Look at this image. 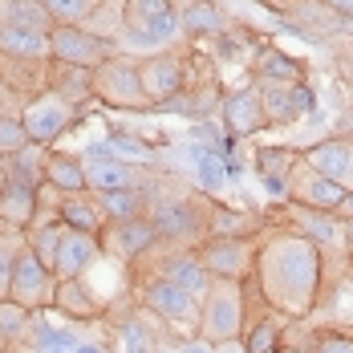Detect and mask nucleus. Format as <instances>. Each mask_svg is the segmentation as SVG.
Returning a JSON list of instances; mask_svg holds the SVG:
<instances>
[{
    "mask_svg": "<svg viewBox=\"0 0 353 353\" xmlns=\"http://www.w3.org/2000/svg\"><path fill=\"white\" fill-rule=\"evenodd\" d=\"M252 281H256L272 317L309 321L317 313L321 288H325V256L296 228H288V223L268 228L264 240L256 244Z\"/></svg>",
    "mask_w": 353,
    "mask_h": 353,
    "instance_id": "obj_1",
    "label": "nucleus"
},
{
    "mask_svg": "<svg viewBox=\"0 0 353 353\" xmlns=\"http://www.w3.org/2000/svg\"><path fill=\"white\" fill-rule=\"evenodd\" d=\"M146 215L171 248H199L212 236V203L203 195H154L146 199Z\"/></svg>",
    "mask_w": 353,
    "mask_h": 353,
    "instance_id": "obj_2",
    "label": "nucleus"
},
{
    "mask_svg": "<svg viewBox=\"0 0 353 353\" xmlns=\"http://www.w3.org/2000/svg\"><path fill=\"white\" fill-rule=\"evenodd\" d=\"M284 223L296 228L301 236H309L325 256V276L333 272H345L350 268V223L337 212H317V208H305V203H284Z\"/></svg>",
    "mask_w": 353,
    "mask_h": 353,
    "instance_id": "obj_3",
    "label": "nucleus"
},
{
    "mask_svg": "<svg viewBox=\"0 0 353 353\" xmlns=\"http://www.w3.org/2000/svg\"><path fill=\"white\" fill-rule=\"evenodd\" d=\"M248 325V296L244 281H212V288L199 301V337H208L212 345L223 341H240Z\"/></svg>",
    "mask_w": 353,
    "mask_h": 353,
    "instance_id": "obj_4",
    "label": "nucleus"
},
{
    "mask_svg": "<svg viewBox=\"0 0 353 353\" xmlns=\"http://www.w3.org/2000/svg\"><path fill=\"white\" fill-rule=\"evenodd\" d=\"M183 41L175 0H126V29L118 45L130 49H171Z\"/></svg>",
    "mask_w": 353,
    "mask_h": 353,
    "instance_id": "obj_5",
    "label": "nucleus"
},
{
    "mask_svg": "<svg viewBox=\"0 0 353 353\" xmlns=\"http://www.w3.org/2000/svg\"><path fill=\"white\" fill-rule=\"evenodd\" d=\"M94 98L110 110H150V98L142 90L139 57L114 53L106 65L94 70Z\"/></svg>",
    "mask_w": 353,
    "mask_h": 353,
    "instance_id": "obj_6",
    "label": "nucleus"
},
{
    "mask_svg": "<svg viewBox=\"0 0 353 353\" xmlns=\"http://www.w3.org/2000/svg\"><path fill=\"white\" fill-rule=\"evenodd\" d=\"M114 53H118V45L98 33H90L85 25H53V33H49V61L98 70V65H106Z\"/></svg>",
    "mask_w": 353,
    "mask_h": 353,
    "instance_id": "obj_7",
    "label": "nucleus"
},
{
    "mask_svg": "<svg viewBox=\"0 0 353 353\" xmlns=\"http://www.w3.org/2000/svg\"><path fill=\"white\" fill-rule=\"evenodd\" d=\"M77 110H81V106L65 102L61 94H53V90H41L37 98H29V102H25V110H21V122H25L29 139L41 142V146H49V142H57V139H61V134L73 126V122L81 118Z\"/></svg>",
    "mask_w": 353,
    "mask_h": 353,
    "instance_id": "obj_8",
    "label": "nucleus"
},
{
    "mask_svg": "<svg viewBox=\"0 0 353 353\" xmlns=\"http://www.w3.org/2000/svg\"><path fill=\"white\" fill-rule=\"evenodd\" d=\"M53 292H57V276H53V268L37 256L29 240L21 248V256H17V272H12V292H8V301H17V305H25V309H53Z\"/></svg>",
    "mask_w": 353,
    "mask_h": 353,
    "instance_id": "obj_9",
    "label": "nucleus"
},
{
    "mask_svg": "<svg viewBox=\"0 0 353 353\" xmlns=\"http://www.w3.org/2000/svg\"><path fill=\"white\" fill-rule=\"evenodd\" d=\"M212 281H248L256 268V240H236V236H208L195 248Z\"/></svg>",
    "mask_w": 353,
    "mask_h": 353,
    "instance_id": "obj_10",
    "label": "nucleus"
},
{
    "mask_svg": "<svg viewBox=\"0 0 353 353\" xmlns=\"http://www.w3.org/2000/svg\"><path fill=\"white\" fill-rule=\"evenodd\" d=\"M139 301L142 313L167 321V325H199V296H191L187 288L163 281V276H146Z\"/></svg>",
    "mask_w": 353,
    "mask_h": 353,
    "instance_id": "obj_11",
    "label": "nucleus"
},
{
    "mask_svg": "<svg viewBox=\"0 0 353 353\" xmlns=\"http://www.w3.org/2000/svg\"><path fill=\"white\" fill-rule=\"evenodd\" d=\"M150 256H154V264H150V272H146V276H163V281L179 284V288H187L191 296H199V301H203V292L212 288V276H208V268H203V260H199V252H195V248L159 244Z\"/></svg>",
    "mask_w": 353,
    "mask_h": 353,
    "instance_id": "obj_12",
    "label": "nucleus"
},
{
    "mask_svg": "<svg viewBox=\"0 0 353 353\" xmlns=\"http://www.w3.org/2000/svg\"><path fill=\"white\" fill-rule=\"evenodd\" d=\"M139 70H142V90H146V98H150V110L163 106V102H171L175 94H183V90L191 85V77H187V57H183V53H171V49L139 57Z\"/></svg>",
    "mask_w": 353,
    "mask_h": 353,
    "instance_id": "obj_13",
    "label": "nucleus"
},
{
    "mask_svg": "<svg viewBox=\"0 0 353 353\" xmlns=\"http://www.w3.org/2000/svg\"><path fill=\"white\" fill-rule=\"evenodd\" d=\"M345 195L350 191L341 183L321 175L317 167H309L305 159H296V167L288 171V203H305V208H317V212H341Z\"/></svg>",
    "mask_w": 353,
    "mask_h": 353,
    "instance_id": "obj_14",
    "label": "nucleus"
},
{
    "mask_svg": "<svg viewBox=\"0 0 353 353\" xmlns=\"http://www.w3.org/2000/svg\"><path fill=\"white\" fill-rule=\"evenodd\" d=\"M159 244H163V240H159V228L150 223V215H134V219L110 223L106 232H102V248H106L110 256H118L122 264L146 260Z\"/></svg>",
    "mask_w": 353,
    "mask_h": 353,
    "instance_id": "obj_15",
    "label": "nucleus"
},
{
    "mask_svg": "<svg viewBox=\"0 0 353 353\" xmlns=\"http://www.w3.org/2000/svg\"><path fill=\"white\" fill-rule=\"evenodd\" d=\"M215 114H219V122H223V130H228L232 139H248V134L264 130L268 118H264V102H260V81H252L244 90H232V94L219 102Z\"/></svg>",
    "mask_w": 353,
    "mask_h": 353,
    "instance_id": "obj_16",
    "label": "nucleus"
},
{
    "mask_svg": "<svg viewBox=\"0 0 353 353\" xmlns=\"http://www.w3.org/2000/svg\"><path fill=\"white\" fill-rule=\"evenodd\" d=\"M110 353H159L163 337L142 313H118L110 317Z\"/></svg>",
    "mask_w": 353,
    "mask_h": 353,
    "instance_id": "obj_17",
    "label": "nucleus"
},
{
    "mask_svg": "<svg viewBox=\"0 0 353 353\" xmlns=\"http://www.w3.org/2000/svg\"><path fill=\"white\" fill-rule=\"evenodd\" d=\"M317 313L325 317L329 329H341V333H353V260L345 272H333L325 276V288H321Z\"/></svg>",
    "mask_w": 353,
    "mask_h": 353,
    "instance_id": "obj_18",
    "label": "nucleus"
},
{
    "mask_svg": "<svg viewBox=\"0 0 353 353\" xmlns=\"http://www.w3.org/2000/svg\"><path fill=\"white\" fill-rule=\"evenodd\" d=\"M98 252H102V236L65 228V232H61V244H57V256H53V276H57V281L85 276V268L98 260Z\"/></svg>",
    "mask_w": 353,
    "mask_h": 353,
    "instance_id": "obj_19",
    "label": "nucleus"
},
{
    "mask_svg": "<svg viewBox=\"0 0 353 353\" xmlns=\"http://www.w3.org/2000/svg\"><path fill=\"white\" fill-rule=\"evenodd\" d=\"M301 159L309 167H317L321 175H329L333 183H341L345 191H353V139H321L313 146H305Z\"/></svg>",
    "mask_w": 353,
    "mask_h": 353,
    "instance_id": "obj_20",
    "label": "nucleus"
},
{
    "mask_svg": "<svg viewBox=\"0 0 353 353\" xmlns=\"http://www.w3.org/2000/svg\"><path fill=\"white\" fill-rule=\"evenodd\" d=\"M37 212H41V187L4 179V187H0V223H8L17 232H29Z\"/></svg>",
    "mask_w": 353,
    "mask_h": 353,
    "instance_id": "obj_21",
    "label": "nucleus"
},
{
    "mask_svg": "<svg viewBox=\"0 0 353 353\" xmlns=\"http://www.w3.org/2000/svg\"><path fill=\"white\" fill-rule=\"evenodd\" d=\"M284 17L296 33H309V37H329V33H341L350 29V21H341L333 8H325L321 0H288L284 4Z\"/></svg>",
    "mask_w": 353,
    "mask_h": 353,
    "instance_id": "obj_22",
    "label": "nucleus"
},
{
    "mask_svg": "<svg viewBox=\"0 0 353 353\" xmlns=\"http://www.w3.org/2000/svg\"><path fill=\"white\" fill-rule=\"evenodd\" d=\"M57 215H61V223L73 228V232H90V236H102V232H106V212H102V203H98V195H94V191L61 195Z\"/></svg>",
    "mask_w": 353,
    "mask_h": 353,
    "instance_id": "obj_23",
    "label": "nucleus"
},
{
    "mask_svg": "<svg viewBox=\"0 0 353 353\" xmlns=\"http://www.w3.org/2000/svg\"><path fill=\"white\" fill-rule=\"evenodd\" d=\"M0 57H17V61H49V33L0 21Z\"/></svg>",
    "mask_w": 353,
    "mask_h": 353,
    "instance_id": "obj_24",
    "label": "nucleus"
},
{
    "mask_svg": "<svg viewBox=\"0 0 353 353\" xmlns=\"http://www.w3.org/2000/svg\"><path fill=\"white\" fill-rule=\"evenodd\" d=\"M45 90L61 94L65 102L81 106L94 98V70H81V65H65V61H49L45 70Z\"/></svg>",
    "mask_w": 353,
    "mask_h": 353,
    "instance_id": "obj_25",
    "label": "nucleus"
},
{
    "mask_svg": "<svg viewBox=\"0 0 353 353\" xmlns=\"http://www.w3.org/2000/svg\"><path fill=\"white\" fill-rule=\"evenodd\" d=\"M85 163V179H90V191L102 195V191H122V187H139V167L134 163H122V159H81Z\"/></svg>",
    "mask_w": 353,
    "mask_h": 353,
    "instance_id": "obj_26",
    "label": "nucleus"
},
{
    "mask_svg": "<svg viewBox=\"0 0 353 353\" xmlns=\"http://www.w3.org/2000/svg\"><path fill=\"white\" fill-rule=\"evenodd\" d=\"M53 309H61L65 317L73 321H94L102 313L94 288L85 284V276H70V281H57V292H53Z\"/></svg>",
    "mask_w": 353,
    "mask_h": 353,
    "instance_id": "obj_27",
    "label": "nucleus"
},
{
    "mask_svg": "<svg viewBox=\"0 0 353 353\" xmlns=\"http://www.w3.org/2000/svg\"><path fill=\"white\" fill-rule=\"evenodd\" d=\"M179 21H183V37L187 41H199V37H219L228 29V17L215 0H187L179 8Z\"/></svg>",
    "mask_w": 353,
    "mask_h": 353,
    "instance_id": "obj_28",
    "label": "nucleus"
},
{
    "mask_svg": "<svg viewBox=\"0 0 353 353\" xmlns=\"http://www.w3.org/2000/svg\"><path fill=\"white\" fill-rule=\"evenodd\" d=\"M45 183L61 195H81L90 191V179H85V163L77 154H61V150H49V163H45Z\"/></svg>",
    "mask_w": 353,
    "mask_h": 353,
    "instance_id": "obj_29",
    "label": "nucleus"
},
{
    "mask_svg": "<svg viewBox=\"0 0 353 353\" xmlns=\"http://www.w3.org/2000/svg\"><path fill=\"white\" fill-rule=\"evenodd\" d=\"M260 228H268V219L260 212H240V208H219V203H212V236L256 240Z\"/></svg>",
    "mask_w": 353,
    "mask_h": 353,
    "instance_id": "obj_30",
    "label": "nucleus"
},
{
    "mask_svg": "<svg viewBox=\"0 0 353 353\" xmlns=\"http://www.w3.org/2000/svg\"><path fill=\"white\" fill-rule=\"evenodd\" d=\"M45 163H49V146L29 142L25 150H17V154L4 159V175L17 179V183H29V187H41L45 183Z\"/></svg>",
    "mask_w": 353,
    "mask_h": 353,
    "instance_id": "obj_31",
    "label": "nucleus"
},
{
    "mask_svg": "<svg viewBox=\"0 0 353 353\" xmlns=\"http://www.w3.org/2000/svg\"><path fill=\"white\" fill-rule=\"evenodd\" d=\"M260 102H264V118L268 126H288L301 118L296 110V98H292V85H281V81H260Z\"/></svg>",
    "mask_w": 353,
    "mask_h": 353,
    "instance_id": "obj_32",
    "label": "nucleus"
},
{
    "mask_svg": "<svg viewBox=\"0 0 353 353\" xmlns=\"http://www.w3.org/2000/svg\"><path fill=\"white\" fill-rule=\"evenodd\" d=\"M0 21L25 25V29H41V33H53V25H57L41 0H0Z\"/></svg>",
    "mask_w": 353,
    "mask_h": 353,
    "instance_id": "obj_33",
    "label": "nucleus"
},
{
    "mask_svg": "<svg viewBox=\"0 0 353 353\" xmlns=\"http://www.w3.org/2000/svg\"><path fill=\"white\" fill-rule=\"evenodd\" d=\"M98 203H102V212H106V223H122V219L146 215V195H142V187L102 191V195H98Z\"/></svg>",
    "mask_w": 353,
    "mask_h": 353,
    "instance_id": "obj_34",
    "label": "nucleus"
},
{
    "mask_svg": "<svg viewBox=\"0 0 353 353\" xmlns=\"http://www.w3.org/2000/svg\"><path fill=\"white\" fill-rule=\"evenodd\" d=\"M85 29L118 45V41H122V29H126V0H102V4L90 12Z\"/></svg>",
    "mask_w": 353,
    "mask_h": 353,
    "instance_id": "obj_35",
    "label": "nucleus"
},
{
    "mask_svg": "<svg viewBox=\"0 0 353 353\" xmlns=\"http://www.w3.org/2000/svg\"><path fill=\"white\" fill-rule=\"evenodd\" d=\"M256 81H281V85H301L305 81V73H301V65L288 57V53H281V49H268L264 57H260V65H256Z\"/></svg>",
    "mask_w": 353,
    "mask_h": 353,
    "instance_id": "obj_36",
    "label": "nucleus"
},
{
    "mask_svg": "<svg viewBox=\"0 0 353 353\" xmlns=\"http://www.w3.org/2000/svg\"><path fill=\"white\" fill-rule=\"evenodd\" d=\"M240 341H244L248 353H272V350H276V341H281V317H272V313L256 317L244 329V337H240Z\"/></svg>",
    "mask_w": 353,
    "mask_h": 353,
    "instance_id": "obj_37",
    "label": "nucleus"
},
{
    "mask_svg": "<svg viewBox=\"0 0 353 353\" xmlns=\"http://www.w3.org/2000/svg\"><path fill=\"white\" fill-rule=\"evenodd\" d=\"M296 150L288 146H256V171L260 179H288V171L296 167Z\"/></svg>",
    "mask_w": 353,
    "mask_h": 353,
    "instance_id": "obj_38",
    "label": "nucleus"
},
{
    "mask_svg": "<svg viewBox=\"0 0 353 353\" xmlns=\"http://www.w3.org/2000/svg\"><path fill=\"white\" fill-rule=\"evenodd\" d=\"M21 248H25V236L17 228L0 232V301H8V292H12V272H17Z\"/></svg>",
    "mask_w": 353,
    "mask_h": 353,
    "instance_id": "obj_39",
    "label": "nucleus"
},
{
    "mask_svg": "<svg viewBox=\"0 0 353 353\" xmlns=\"http://www.w3.org/2000/svg\"><path fill=\"white\" fill-rule=\"evenodd\" d=\"M29 329H33V309H25V305H17V301H0V333H4L12 345L25 341Z\"/></svg>",
    "mask_w": 353,
    "mask_h": 353,
    "instance_id": "obj_40",
    "label": "nucleus"
},
{
    "mask_svg": "<svg viewBox=\"0 0 353 353\" xmlns=\"http://www.w3.org/2000/svg\"><path fill=\"white\" fill-rule=\"evenodd\" d=\"M106 142H110V154H114V159H122V163H134V167H139V163H150V159H154V146H146L139 134L114 130Z\"/></svg>",
    "mask_w": 353,
    "mask_h": 353,
    "instance_id": "obj_41",
    "label": "nucleus"
},
{
    "mask_svg": "<svg viewBox=\"0 0 353 353\" xmlns=\"http://www.w3.org/2000/svg\"><path fill=\"white\" fill-rule=\"evenodd\" d=\"M41 4L49 8V17H53L57 25H85L90 12H94L102 0H41Z\"/></svg>",
    "mask_w": 353,
    "mask_h": 353,
    "instance_id": "obj_42",
    "label": "nucleus"
},
{
    "mask_svg": "<svg viewBox=\"0 0 353 353\" xmlns=\"http://www.w3.org/2000/svg\"><path fill=\"white\" fill-rule=\"evenodd\" d=\"M228 159H219L215 150H199V167H195V179H199V187L203 191H215V187H223L228 183Z\"/></svg>",
    "mask_w": 353,
    "mask_h": 353,
    "instance_id": "obj_43",
    "label": "nucleus"
},
{
    "mask_svg": "<svg viewBox=\"0 0 353 353\" xmlns=\"http://www.w3.org/2000/svg\"><path fill=\"white\" fill-rule=\"evenodd\" d=\"M29 130H25V122H21V114H0V154L8 159V154H17V150H25L29 146Z\"/></svg>",
    "mask_w": 353,
    "mask_h": 353,
    "instance_id": "obj_44",
    "label": "nucleus"
},
{
    "mask_svg": "<svg viewBox=\"0 0 353 353\" xmlns=\"http://www.w3.org/2000/svg\"><path fill=\"white\" fill-rule=\"evenodd\" d=\"M313 353H353V333H341V329H321L317 350Z\"/></svg>",
    "mask_w": 353,
    "mask_h": 353,
    "instance_id": "obj_45",
    "label": "nucleus"
},
{
    "mask_svg": "<svg viewBox=\"0 0 353 353\" xmlns=\"http://www.w3.org/2000/svg\"><path fill=\"white\" fill-rule=\"evenodd\" d=\"M159 353H215V345L208 341V337H179V341H163V350Z\"/></svg>",
    "mask_w": 353,
    "mask_h": 353,
    "instance_id": "obj_46",
    "label": "nucleus"
},
{
    "mask_svg": "<svg viewBox=\"0 0 353 353\" xmlns=\"http://www.w3.org/2000/svg\"><path fill=\"white\" fill-rule=\"evenodd\" d=\"M292 98H296V110L301 114H313V94H309V85L301 81V85H292Z\"/></svg>",
    "mask_w": 353,
    "mask_h": 353,
    "instance_id": "obj_47",
    "label": "nucleus"
},
{
    "mask_svg": "<svg viewBox=\"0 0 353 353\" xmlns=\"http://www.w3.org/2000/svg\"><path fill=\"white\" fill-rule=\"evenodd\" d=\"M321 4H325V8H333L341 21H350V25H353V0H321Z\"/></svg>",
    "mask_w": 353,
    "mask_h": 353,
    "instance_id": "obj_48",
    "label": "nucleus"
},
{
    "mask_svg": "<svg viewBox=\"0 0 353 353\" xmlns=\"http://www.w3.org/2000/svg\"><path fill=\"white\" fill-rule=\"evenodd\" d=\"M215 353H248L244 341H223V345H215Z\"/></svg>",
    "mask_w": 353,
    "mask_h": 353,
    "instance_id": "obj_49",
    "label": "nucleus"
},
{
    "mask_svg": "<svg viewBox=\"0 0 353 353\" xmlns=\"http://www.w3.org/2000/svg\"><path fill=\"white\" fill-rule=\"evenodd\" d=\"M73 353H110V350H106V345H98V341H81Z\"/></svg>",
    "mask_w": 353,
    "mask_h": 353,
    "instance_id": "obj_50",
    "label": "nucleus"
},
{
    "mask_svg": "<svg viewBox=\"0 0 353 353\" xmlns=\"http://www.w3.org/2000/svg\"><path fill=\"white\" fill-rule=\"evenodd\" d=\"M337 215H341V219H350V223H353V191L345 195V203H341V212H337Z\"/></svg>",
    "mask_w": 353,
    "mask_h": 353,
    "instance_id": "obj_51",
    "label": "nucleus"
},
{
    "mask_svg": "<svg viewBox=\"0 0 353 353\" xmlns=\"http://www.w3.org/2000/svg\"><path fill=\"white\" fill-rule=\"evenodd\" d=\"M0 353H12V341H8L4 333H0Z\"/></svg>",
    "mask_w": 353,
    "mask_h": 353,
    "instance_id": "obj_52",
    "label": "nucleus"
},
{
    "mask_svg": "<svg viewBox=\"0 0 353 353\" xmlns=\"http://www.w3.org/2000/svg\"><path fill=\"white\" fill-rule=\"evenodd\" d=\"M4 179L8 175H4V154H0V187H4Z\"/></svg>",
    "mask_w": 353,
    "mask_h": 353,
    "instance_id": "obj_53",
    "label": "nucleus"
},
{
    "mask_svg": "<svg viewBox=\"0 0 353 353\" xmlns=\"http://www.w3.org/2000/svg\"><path fill=\"white\" fill-rule=\"evenodd\" d=\"M350 223V219H345ZM350 260H353V223H350Z\"/></svg>",
    "mask_w": 353,
    "mask_h": 353,
    "instance_id": "obj_54",
    "label": "nucleus"
},
{
    "mask_svg": "<svg viewBox=\"0 0 353 353\" xmlns=\"http://www.w3.org/2000/svg\"><path fill=\"white\" fill-rule=\"evenodd\" d=\"M260 4H276V0H260ZM281 4H288V0H281Z\"/></svg>",
    "mask_w": 353,
    "mask_h": 353,
    "instance_id": "obj_55",
    "label": "nucleus"
}]
</instances>
